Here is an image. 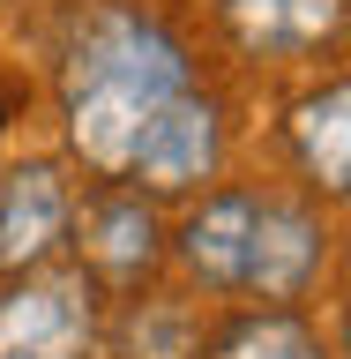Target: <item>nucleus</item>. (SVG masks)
<instances>
[{"label": "nucleus", "instance_id": "6e6552de", "mask_svg": "<svg viewBox=\"0 0 351 359\" xmlns=\"http://www.w3.org/2000/svg\"><path fill=\"white\" fill-rule=\"evenodd\" d=\"M254 202L262 195H209L195 217L179 224V262L195 269L202 285L217 292H240L247 285V240H254Z\"/></svg>", "mask_w": 351, "mask_h": 359}, {"label": "nucleus", "instance_id": "1a4fd4ad", "mask_svg": "<svg viewBox=\"0 0 351 359\" xmlns=\"http://www.w3.org/2000/svg\"><path fill=\"white\" fill-rule=\"evenodd\" d=\"M351 90L329 83L314 90V97H299V112H291V142H299V165H307L314 187H329V195H344L351 187Z\"/></svg>", "mask_w": 351, "mask_h": 359}, {"label": "nucleus", "instance_id": "f03ea898", "mask_svg": "<svg viewBox=\"0 0 351 359\" xmlns=\"http://www.w3.org/2000/svg\"><path fill=\"white\" fill-rule=\"evenodd\" d=\"M90 352V277L22 269L0 299V359H83Z\"/></svg>", "mask_w": 351, "mask_h": 359}, {"label": "nucleus", "instance_id": "39448f33", "mask_svg": "<svg viewBox=\"0 0 351 359\" xmlns=\"http://www.w3.org/2000/svg\"><path fill=\"white\" fill-rule=\"evenodd\" d=\"M329 240L307 202H254V240H247V292L262 299H299L314 285Z\"/></svg>", "mask_w": 351, "mask_h": 359}, {"label": "nucleus", "instance_id": "423d86ee", "mask_svg": "<svg viewBox=\"0 0 351 359\" xmlns=\"http://www.w3.org/2000/svg\"><path fill=\"white\" fill-rule=\"evenodd\" d=\"M157 262V217L142 195H97L83 210V277L97 285H142Z\"/></svg>", "mask_w": 351, "mask_h": 359}, {"label": "nucleus", "instance_id": "0eeeda50", "mask_svg": "<svg viewBox=\"0 0 351 359\" xmlns=\"http://www.w3.org/2000/svg\"><path fill=\"white\" fill-rule=\"evenodd\" d=\"M224 22L262 60H307L344 30V0H224Z\"/></svg>", "mask_w": 351, "mask_h": 359}, {"label": "nucleus", "instance_id": "f257e3e1", "mask_svg": "<svg viewBox=\"0 0 351 359\" xmlns=\"http://www.w3.org/2000/svg\"><path fill=\"white\" fill-rule=\"evenodd\" d=\"M187 90V53L142 15H90L83 38L67 45L60 67V105H67V142L97 172H128L142 128L157 105H172Z\"/></svg>", "mask_w": 351, "mask_h": 359}, {"label": "nucleus", "instance_id": "20e7f679", "mask_svg": "<svg viewBox=\"0 0 351 359\" xmlns=\"http://www.w3.org/2000/svg\"><path fill=\"white\" fill-rule=\"evenodd\" d=\"M67 224H75V202H67L60 165H45V157L15 165L0 180V277L45 269L53 247L67 240Z\"/></svg>", "mask_w": 351, "mask_h": 359}, {"label": "nucleus", "instance_id": "9d476101", "mask_svg": "<svg viewBox=\"0 0 351 359\" xmlns=\"http://www.w3.org/2000/svg\"><path fill=\"white\" fill-rule=\"evenodd\" d=\"M209 359H329V344H322L299 314H240V322L209 344Z\"/></svg>", "mask_w": 351, "mask_h": 359}, {"label": "nucleus", "instance_id": "7ed1b4c3", "mask_svg": "<svg viewBox=\"0 0 351 359\" xmlns=\"http://www.w3.org/2000/svg\"><path fill=\"white\" fill-rule=\"evenodd\" d=\"M224 157V120L209 97H195V90H179L172 105H157V120L142 128V142H135L128 172L150 187V195H187V187H202V180L217 172Z\"/></svg>", "mask_w": 351, "mask_h": 359}]
</instances>
